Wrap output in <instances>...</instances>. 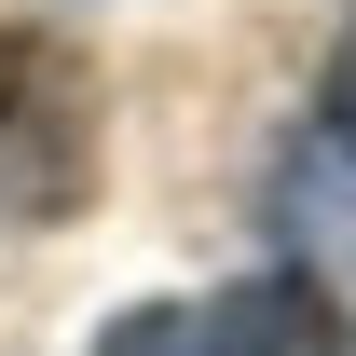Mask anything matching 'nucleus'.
<instances>
[{"instance_id": "f257e3e1", "label": "nucleus", "mask_w": 356, "mask_h": 356, "mask_svg": "<svg viewBox=\"0 0 356 356\" xmlns=\"http://www.w3.org/2000/svg\"><path fill=\"white\" fill-rule=\"evenodd\" d=\"M96 356H356V343H343V302L302 261H274L233 288H192V302H124Z\"/></svg>"}, {"instance_id": "f03ea898", "label": "nucleus", "mask_w": 356, "mask_h": 356, "mask_svg": "<svg viewBox=\"0 0 356 356\" xmlns=\"http://www.w3.org/2000/svg\"><path fill=\"white\" fill-rule=\"evenodd\" d=\"M83 151H96L83 83H55V55L0 28V192H14V220L83 206Z\"/></svg>"}, {"instance_id": "7ed1b4c3", "label": "nucleus", "mask_w": 356, "mask_h": 356, "mask_svg": "<svg viewBox=\"0 0 356 356\" xmlns=\"http://www.w3.org/2000/svg\"><path fill=\"white\" fill-rule=\"evenodd\" d=\"M315 124H329V151H343V165H356V42L329 55V96H315Z\"/></svg>"}]
</instances>
